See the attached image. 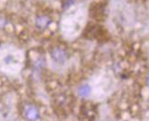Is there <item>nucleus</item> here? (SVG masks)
<instances>
[{
  "mask_svg": "<svg viewBox=\"0 0 149 121\" xmlns=\"http://www.w3.org/2000/svg\"><path fill=\"white\" fill-rule=\"evenodd\" d=\"M24 116L28 121H37L40 118V112L36 106L26 105L24 109Z\"/></svg>",
  "mask_w": 149,
  "mask_h": 121,
  "instance_id": "1",
  "label": "nucleus"
},
{
  "mask_svg": "<svg viewBox=\"0 0 149 121\" xmlns=\"http://www.w3.org/2000/svg\"><path fill=\"white\" fill-rule=\"evenodd\" d=\"M91 91V88L88 85H83L78 89V95L82 98H86L89 96Z\"/></svg>",
  "mask_w": 149,
  "mask_h": 121,
  "instance_id": "2",
  "label": "nucleus"
},
{
  "mask_svg": "<svg viewBox=\"0 0 149 121\" xmlns=\"http://www.w3.org/2000/svg\"><path fill=\"white\" fill-rule=\"evenodd\" d=\"M54 58L56 59V60H64L65 58V55L64 54V52H62L60 50H56L55 51V54H54Z\"/></svg>",
  "mask_w": 149,
  "mask_h": 121,
  "instance_id": "3",
  "label": "nucleus"
}]
</instances>
